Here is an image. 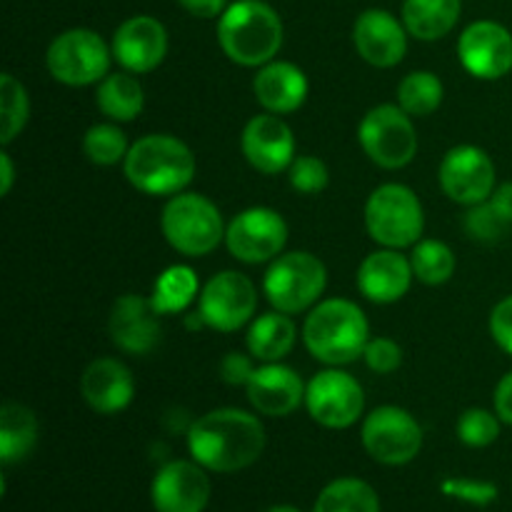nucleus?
I'll return each instance as SVG.
<instances>
[{"mask_svg": "<svg viewBox=\"0 0 512 512\" xmlns=\"http://www.w3.org/2000/svg\"><path fill=\"white\" fill-rule=\"evenodd\" d=\"M188 450L195 463L213 473L250 468L265 450V428L255 415L238 408L210 410L188 430Z\"/></svg>", "mask_w": 512, "mask_h": 512, "instance_id": "1", "label": "nucleus"}, {"mask_svg": "<svg viewBox=\"0 0 512 512\" xmlns=\"http://www.w3.org/2000/svg\"><path fill=\"white\" fill-rule=\"evenodd\" d=\"M370 325L360 305L345 298H330L315 305L303 325L308 353L330 368L355 363L365 353Z\"/></svg>", "mask_w": 512, "mask_h": 512, "instance_id": "2", "label": "nucleus"}, {"mask_svg": "<svg viewBox=\"0 0 512 512\" xmlns=\"http://www.w3.org/2000/svg\"><path fill=\"white\" fill-rule=\"evenodd\" d=\"M218 43L233 63L263 68L283 45V20L263 0H235L220 15Z\"/></svg>", "mask_w": 512, "mask_h": 512, "instance_id": "3", "label": "nucleus"}, {"mask_svg": "<svg viewBox=\"0 0 512 512\" xmlns=\"http://www.w3.org/2000/svg\"><path fill=\"white\" fill-rule=\"evenodd\" d=\"M125 178L145 195H178L195 175V155L173 135H145L123 160Z\"/></svg>", "mask_w": 512, "mask_h": 512, "instance_id": "4", "label": "nucleus"}, {"mask_svg": "<svg viewBox=\"0 0 512 512\" xmlns=\"http://www.w3.org/2000/svg\"><path fill=\"white\" fill-rule=\"evenodd\" d=\"M160 228L170 248L188 258H203L225 240V223L218 205L200 193H178L165 203Z\"/></svg>", "mask_w": 512, "mask_h": 512, "instance_id": "5", "label": "nucleus"}, {"mask_svg": "<svg viewBox=\"0 0 512 512\" xmlns=\"http://www.w3.org/2000/svg\"><path fill=\"white\" fill-rule=\"evenodd\" d=\"M365 228L385 248H408L423 235L425 215L418 195L400 183H385L365 203Z\"/></svg>", "mask_w": 512, "mask_h": 512, "instance_id": "6", "label": "nucleus"}, {"mask_svg": "<svg viewBox=\"0 0 512 512\" xmlns=\"http://www.w3.org/2000/svg\"><path fill=\"white\" fill-rule=\"evenodd\" d=\"M328 285V270L313 253L295 250L278 255L263 280V293L280 313H303L313 308Z\"/></svg>", "mask_w": 512, "mask_h": 512, "instance_id": "7", "label": "nucleus"}, {"mask_svg": "<svg viewBox=\"0 0 512 512\" xmlns=\"http://www.w3.org/2000/svg\"><path fill=\"white\" fill-rule=\"evenodd\" d=\"M110 55L113 48H108L95 30L73 28L60 33L50 43L45 63L58 83L83 88V85L100 83L108 75Z\"/></svg>", "mask_w": 512, "mask_h": 512, "instance_id": "8", "label": "nucleus"}, {"mask_svg": "<svg viewBox=\"0 0 512 512\" xmlns=\"http://www.w3.org/2000/svg\"><path fill=\"white\" fill-rule=\"evenodd\" d=\"M365 155L385 170L405 168L418 153V133L400 105H375L358 128Z\"/></svg>", "mask_w": 512, "mask_h": 512, "instance_id": "9", "label": "nucleus"}, {"mask_svg": "<svg viewBox=\"0 0 512 512\" xmlns=\"http://www.w3.org/2000/svg\"><path fill=\"white\" fill-rule=\"evenodd\" d=\"M363 448L380 465H408L418 458L423 448V428L418 420L403 408L383 405L375 408L363 423Z\"/></svg>", "mask_w": 512, "mask_h": 512, "instance_id": "10", "label": "nucleus"}, {"mask_svg": "<svg viewBox=\"0 0 512 512\" xmlns=\"http://www.w3.org/2000/svg\"><path fill=\"white\" fill-rule=\"evenodd\" d=\"M258 308V290L248 275L238 270H223L213 275L200 290L198 313L203 323L218 333H235L250 323Z\"/></svg>", "mask_w": 512, "mask_h": 512, "instance_id": "11", "label": "nucleus"}, {"mask_svg": "<svg viewBox=\"0 0 512 512\" xmlns=\"http://www.w3.org/2000/svg\"><path fill=\"white\" fill-rule=\"evenodd\" d=\"M305 408L310 418L328 430H345L363 415L365 395L353 375L328 368L315 375L305 388Z\"/></svg>", "mask_w": 512, "mask_h": 512, "instance_id": "12", "label": "nucleus"}, {"mask_svg": "<svg viewBox=\"0 0 512 512\" xmlns=\"http://www.w3.org/2000/svg\"><path fill=\"white\" fill-rule=\"evenodd\" d=\"M288 243V223L273 208H248L230 220L225 245L240 263L260 265L275 260Z\"/></svg>", "mask_w": 512, "mask_h": 512, "instance_id": "13", "label": "nucleus"}, {"mask_svg": "<svg viewBox=\"0 0 512 512\" xmlns=\"http://www.w3.org/2000/svg\"><path fill=\"white\" fill-rule=\"evenodd\" d=\"M440 188L453 203L473 205L490 200L495 190V165L478 145H455L440 163Z\"/></svg>", "mask_w": 512, "mask_h": 512, "instance_id": "14", "label": "nucleus"}, {"mask_svg": "<svg viewBox=\"0 0 512 512\" xmlns=\"http://www.w3.org/2000/svg\"><path fill=\"white\" fill-rule=\"evenodd\" d=\"M458 58L473 78H503L512 70V33L495 20H475L460 35Z\"/></svg>", "mask_w": 512, "mask_h": 512, "instance_id": "15", "label": "nucleus"}, {"mask_svg": "<svg viewBox=\"0 0 512 512\" xmlns=\"http://www.w3.org/2000/svg\"><path fill=\"white\" fill-rule=\"evenodd\" d=\"M155 512H203L210 503V478L195 460H173L150 485Z\"/></svg>", "mask_w": 512, "mask_h": 512, "instance_id": "16", "label": "nucleus"}, {"mask_svg": "<svg viewBox=\"0 0 512 512\" xmlns=\"http://www.w3.org/2000/svg\"><path fill=\"white\" fill-rule=\"evenodd\" d=\"M240 148L245 160L265 175L283 173L295 160L293 130L275 113L255 115L253 120H248L240 135Z\"/></svg>", "mask_w": 512, "mask_h": 512, "instance_id": "17", "label": "nucleus"}, {"mask_svg": "<svg viewBox=\"0 0 512 512\" xmlns=\"http://www.w3.org/2000/svg\"><path fill=\"white\" fill-rule=\"evenodd\" d=\"M168 53V30L153 15H133L113 35V58L135 75L158 68Z\"/></svg>", "mask_w": 512, "mask_h": 512, "instance_id": "18", "label": "nucleus"}, {"mask_svg": "<svg viewBox=\"0 0 512 512\" xmlns=\"http://www.w3.org/2000/svg\"><path fill=\"white\" fill-rule=\"evenodd\" d=\"M408 28L393 13L370 8L358 15L353 25L355 50L365 63L375 68H393L405 58L408 50Z\"/></svg>", "mask_w": 512, "mask_h": 512, "instance_id": "19", "label": "nucleus"}, {"mask_svg": "<svg viewBox=\"0 0 512 512\" xmlns=\"http://www.w3.org/2000/svg\"><path fill=\"white\" fill-rule=\"evenodd\" d=\"M110 338L115 348L130 355H148L163 338L160 330V313L153 300L140 295H123L115 300L108 320Z\"/></svg>", "mask_w": 512, "mask_h": 512, "instance_id": "20", "label": "nucleus"}, {"mask_svg": "<svg viewBox=\"0 0 512 512\" xmlns=\"http://www.w3.org/2000/svg\"><path fill=\"white\" fill-rule=\"evenodd\" d=\"M305 388L308 385L300 380V375L283 363L260 365L245 385L253 408L268 418H285L295 413L300 403H305Z\"/></svg>", "mask_w": 512, "mask_h": 512, "instance_id": "21", "label": "nucleus"}, {"mask_svg": "<svg viewBox=\"0 0 512 512\" xmlns=\"http://www.w3.org/2000/svg\"><path fill=\"white\" fill-rule=\"evenodd\" d=\"M80 393L95 413L115 415L133 403L135 380L120 360L98 358L85 368Z\"/></svg>", "mask_w": 512, "mask_h": 512, "instance_id": "22", "label": "nucleus"}, {"mask_svg": "<svg viewBox=\"0 0 512 512\" xmlns=\"http://www.w3.org/2000/svg\"><path fill=\"white\" fill-rule=\"evenodd\" d=\"M413 278L415 273L410 260L393 248L375 250V253H370L358 268L360 293L380 305L398 303V300L410 290Z\"/></svg>", "mask_w": 512, "mask_h": 512, "instance_id": "23", "label": "nucleus"}, {"mask_svg": "<svg viewBox=\"0 0 512 512\" xmlns=\"http://www.w3.org/2000/svg\"><path fill=\"white\" fill-rule=\"evenodd\" d=\"M308 90L310 85L305 73L288 60H270L253 80L255 100L275 115L295 113L308 98Z\"/></svg>", "mask_w": 512, "mask_h": 512, "instance_id": "24", "label": "nucleus"}, {"mask_svg": "<svg viewBox=\"0 0 512 512\" xmlns=\"http://www.w3.org/2000/svg\"><path fill=\"white\" fill-rule=\"evenodd\" d=\"M295 338H298V330L290 315L273 310L253 320L245 343L253 358L263 363H280L295 348Z\"/></svg>", "mask_w": 512, "mask_h": 512, "instance_id": "25", "label": "nucleus"}, {"mask_svg": "<svg viewBox=\"0 0 512 512\" xmlns=\"http://www.w3.org/2000/svg\"><path fill=\"white\" fill-rule=\"evenodd\" d=\"M463 0H405L403 23L418 40H440L458 25Z\"/></svg>", "mask_w": 512, "mask_h": 512, "instance_id": "26", "label": "nucleus"}, {"mask_svg": "<svg viewBox=\"0 0 512 512\" xmlns=\"http://www.w3.org/2000/svg\"><path fill=\"white\" fill-rule=\"evenodd\" d=\"M38 418L20 403H5L0 408V463L15 465L33 453L38 443Z\"/></svg>", "mask_w": 512, "mask_h": 512, "instance_id": "27", "label": "nucleus"}, {"mask_svg": "<svg viewBox=\"0 0 512 512\" xmlns=\"http://www.w3.org/2000/svg\"><path fill=\"white\" fill-rule=\"evenodd\" d=\"M95 103H98L100 113L108 115L110 120L128 123V120L138 118L145 105L143 85L130 70L105 75L98 83V90H95Z\"/></svg>", "mask_w": 512, "mask_h": 512, "instance_id": "28", "label": "nucleus"}, {"mask_svg": "<svg viewBox=\"0 0 512 512\" xmlns=\"http://www.w3.org/2000/svg\"><path fill=\"white\" fill-rule=\"evenodd\" d=\"M198 275L188 265H170L168 270L158 275L153 285V300L155 310L160 315H175L188 310V305L198 298Z\"/></svg>", "mask_w": 512, "mask_h": 512, "instance_id": "29", "label": "nucleus"}, {"mask_svg": "<svg viewBox=\"0 0 512 512\" xmlns=\"http://www.w3.org/2000/svg\"><path fill=\"white\" fill-rule=\"evenodd\" d=\"M313 512H380V498L360 478H338L320 490Z\"/></svg>", "mask_w": 512, "mask_h": 512, "instance_id": "30", "label": "nucleus"}, {"mask_svg": "<svg viewBox=\"0 0 512 512\" xmlns=\"http://www.w3.org/2000/svg\"><path fill=\"white\" fill-rule=\"evenodd\" d=\"M440 103H443V83L430 70H415L400 80L398 105L408 115L425 118V115H433Z\"/></svg>", "mask_w": 512, "mask_h": 512, "instance_id": "31", "label": "nucleus"}, {"mask_svg": "<svg viewBox=\"0 0 512 512\" xmlns=\"http://www.w3.org/2000/svg\"><path fill=\"white\" fill-rule=\"evenodd\" d=\"M30 118V100L15 75H0V143L10 145Z\"/></svg>", "mask_w": 512, "mask_h": 512, "instance_id": "32", "label": "nucleus"}, {"mask_svg": "<svg viewBox=\"0 0 512 512\" xmlns=\"http://www.w3.org/2000/svg\"><path fill=\"white\" fill-rule=\"evenodd\" d=\"M410 265L420 283L443 285L455 273V253L440 240H420L410 255Z\"/></svg>", "mask_w": 512, "mask_h": 512, "instance_id": "33", "label": "nucleus"}, {"mask_svg": "<svg viewBox=\"0 0 512 512\" xmlns=\"http://www.w3.org/2000/svg\"><path fill=\"white\" fill-rule=\"evenodd\" d=\"M128 140L125 133L113 123H98L88 128L83 138V153L88 155L90 163L95 165H118L128 155Z\"/></svg>", "mask_w": 512, "mask_h": 512, "instance_id": "34", "label": "nucleus"}, {"mask_svg": "<svg viewBox=\"0 0 512 512\" xmlns=\"http://www.w3.org/2000/svg\"><path fill=\"white\" fill-rule=\"evenodd\" d=\"M500 423L498 413H490L483 408H470L460 415L458 420V438L463 440L468 448H488L500 438Z\"/></svg>", "mask_w": 512, "mask_h": 512, "instance_id": "35", "label": "nucleus"}, {"mask_svg": "<svg viewBox=\"0 0 512 512\" xmlns=\"http://www.w3.org/2000/svg\"><path fill=\"white\" fill-rule=\"evenodd\" d=\"M508 228L510 223L503 220V215L493 208L490 200L473 205L465 215V230H468L470 238L480 240V243H495L508 233Z\"/></svg>", "mask_w": 512, "mask_h": 512, "instance_id": "36", "label": "nucleus"}, {"mask_svg": "<svg viewBox=\"0 0 512 512\" xmlns=\"http://www.w3.org/2000/svg\"><path fill=\"white\" fill-rule=\"evenodd\" d=\"M288 178L293 190L303 195L323 193L328 188V165L315 155H295L293 165L288 168Z\"/></svg>", "mask_w": 512, "mask_h": 512, "instance_id": "37", "label": "nucleus"}, {"mask_svg": "<svg viewBox=\"0 0 512 512\" xmlns=\"http://www.w3.org/2000/svg\"><path fill=\"white\" fill-rule=\"evenodd\" d=\"M448 498H458L463 503L478 505V508H485V505L495 503L500 495L498 485L488 483V480H473V478H448L440 485Z\"/></svg>", "mask_w": 512, "mask_h": 512, "instance_id": "38", "label": "nucleus"}, {"mask_svg": "<svg viewBox=\"0 0 512 512\" xmlns=\"http://www.w3.org/2000/svg\"><path fill=\"white\" fill-rule=\"evenodd\" d=\"M365 365L378 375H390L403 363V350L390 338H373L365 345Z\"/></svg>", "mask_w": 512, "mask_h": 512, "instance_id": "39", "label": "nucleus"}, {"mask_svg": "<svg viewBox=\"0 0 512 512\" xmlns=\"http://www.w3.org/2000/svg\"><path fill=\"white\" fill-rule=\"evenodd\" d=\"M490 335L500 350L512 355V295L500 300L490 313Z\"/></svg>", "mask_w": 512, "mask_h": 512, "instance_id": "40", "label": "nucleus"}, {"mask_svg": "<svg viewBox=\"0 0 512 512\" xmlns=\"http://www.w3.org/2000/svg\"><path fill=\"white\" fill-rule=\"evenodd\" d=\"M255 368L253 360L248 355L240 353H228L220 363V378L225 380L228 385H248L250 378H253Z\"/></svg>", "mask_w": 512, "mask_h": 512, "instance_id": "41", "label": "nucleus"}, {"mask_svg": "<svg viewBox=\"0 0 512 512\" xmlns=\"http://www.w3.org/2000/svg\"><path fill=\"white\" fill-rule=\"evenodd\" d=\"M493 403H495V413H498V418L503 420V423L512 425V373L505 375V378L498 383Z\"/></svg>", "mask_w": 512, "mask_h": 512, "instance_id": "42", "label": "nucleus"}, {"mask_svg": "<svg viewBox=\"0 0 512 512\" xmlns=\"http://www.w3.org/2000/svg\"><path fill=\"white\" fill-rule=\"evenodd\" d=\"M178 3L195 18H215L228 8V0H178Z\"/></svg>", "mask_w": 512, "mask_h": 512, "instance_id": "43", "label": "nucleus"}, {"mask_svg": "<svg viewBox=\"0 0 512 512\" xmlns=\"http://www.w3.org/2000/svg\"><path fill=\"white\" fill-rule=\"evenodd\" d=\"M490 203H493V208L503 215V220H508L512 225V183L498 185V188L493 190V195H490Z\"/></svg>", "mask_w": 512, "mask_h": 512, "instance_id": "44", "label": "nucleus"}, {"mask_svg": "<svg viewBox=\"0 0 512 512\" xmlns=\"http://www.w3.org/2000/svg\"><path fill=\"white\" fill-rule=\"evenodd\" d=\"M0 170H3V175H0V195H8L10 188H13V180H15V168H13V160H10V155L0 153Z\"/></svg>", "mask_w": 512, "mask_h": 512, "instance_id": "45", "label": "nucleus"}, {"mask_svg": "<svg viewBox=\"0 0 512 512\" xmlns=\"http://www.w3.org/2000/svg\"><path fill=\"white\" fill-rule=\"evenodd\" d=\"M265 512H300V510L293 508V505H275V508H268Z\"/></svg>", "mask_w": 512, "mask_h": 512, "instance_id": "46", "label": "nucleus"}]
</instances>
